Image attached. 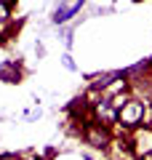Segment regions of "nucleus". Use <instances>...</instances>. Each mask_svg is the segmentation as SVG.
I'll return each mask as SVG.
<instances>
[{
	"mask_svg": "<svg viewBox=\"0 0 152 160\" xmlns=\"http://www.w3.org/2000/svg\"><path fill=\"white\" fill-rule=\"evenodd\" d=\"M8 16H11V6L0 0V24H6V22H8Z\"/></svg>",
	"mask_w": 152,
	"mask_h": 160,
	"instance_id": "nucleus-7",
	"label": "nucleus"
},
{
	"mask_svg": "<svg viewBox=\"0 0 152 160\" xmlns=\"http://www.w3.org/2000/svg\"><path fill=\"white\" fill-rule=\"evenodd\" d=\"M83 160H96V158H91V155H83Z\"/></svg>",
	"mask_w": 152,
	"mask_h": 160,
	"instance_id": "nucleus-11",
	"label": "nucleus"
},
{
	"mask_svg": "<svg viewBox=\"0 0 152 160\" xmlns=\"http://www.w3.org/2000/svg\"><path fill=\"white\" fill-rule=\"evenodd\" d=\"M139 160H152V152H149V155H144V158H139Z\"/></svg>",
	"mask_w": 152,
	"mask_h": 160,
	"instance_id": "nucleus-10",
	"label": "nucleus"
},
{
	"mask_svg": "<svg viewBox=\"0 0 152 160\" xmlns=\"http://www.w3.org/2000/svg\"><path fill=\"white\" fill-rule=\"evenodd\" d=\"M131 149H134L136 160L152 152V126H149V123L141 126V128H136V131L131 133Z\"/></svg>",
	"mask_w": 152,
	"mask_h": 160,
	"instance_id": "nucleus-3",
	"label": "nucleus"
},
{
	"mask_svg": "<svg viewBox=\"0 0 152 160\" xmlns=\"http://www.w3.org/2000/svg\"><path fill=\"white\" fill-rule=\"evenodd\" d=\"M141 126H147V102L139 96H131L118 109V128L120 131H136Z\"/></svg>",
	"mask_w": 152,
	"mask_h": 160,
	"instance_id": "nucleus-1",
	"label": "nucleus"
},
{
	"mask_svg": "<svg viewBox=\"0 0 152 160\" xmlns=\"http://www.w3.org/2000/svg\"><path fill=\"white\" fill-rule=\"evenodd\" d=\"M29 160H40V158H29Z\"/></svg>",
	"mask_w": 152,
	"mask_h": 160,
	"instance_id": "nucleus-13",
	"label": "nucleus"
},
{
	"mask_svg": "<svg viewBox=\"0 0 152 160\" xmlns=\"http://www.w3.org/2000/svg\"><path fill=\"white\" fill-rule=\"evenodd\" d=\"M149 126H152V112H149Z\"/></svg>",
	"mask_w": 152,
	"mask_h": 160,
	"instance_id": "nucleus-12",
	"label": "nucleus"
},
{
	"mask_svg": "<svg viewBox=\"0 0 152 160\" xmlns=\"http://www.w3.org/2000/svg\"><path fill=\"white\" fill-rule=\"evenodd\" d=\"M0 80L3 83H19L22 80V67H19L16 59H8V62L0 64Z\"/></svg>",
	"mask_w": 152,
	"mask_h": 160,
	"instance_id": "nucleus-5",
	"label": "nucleus"
},
{
	"mask_svg": "<svg viewBox=\"0 0 152 160\" xmlns=\"http://www.w3.org/2000/svg\"><path fill=\"white\" fill-rule=\"evenodd\" d=\"M120 78H125V72H101V75H91L88 80H91V88L94 91H104V88H109Z\"/></svg>",
	"mask_w": 152,
	"mask_h": 160,
	"instance_id": "nucleus-6",
	"label": "nucleus"
},
{
	"mask_svg": "<svg viewBox=\"0 0 152 160\" xmlns=\"http://www.w3.org/2000/svg\"><path fill=\"white\" fill-rule=\"evenodd\" d=\"M80 133H83L85 144H91L94 149H104V152L109 149V144H112V139H115L112 128H109V126H101V123H96V120H94V123H88Z\"/></svg>",
	"mask_w": 152,
	"mask_h": 160,
	"instance_id": "nucleus-2",
	"label": "nucleus"
},
{
	"mask_svg": "<svg viewBox=\"0 0 152 160\" xmlns=\"http://www.w3.org/2000/svg\"><path fill=\"white\" fill-rule=\"evenodd\" d=\"M3 3H8V6H16V3H19V0H3Z\"/></svg>",
	"mask_w": 152,
	"mask_h": 160,
	"instance_id": "nucleus-9",
	"label": "nucleus"
},
{
	"mask_svg": "<svg viewBox=\"0 0 152 160\" xmlns=\"http://www.w3.org/2000/svg\"><path fill=\"white\" fill-rule=\"evenodd\" d=\"M83 3H85V0H64L62 6H59L56 11H53V22H56V24L69 22V19H72L75 13L80 11V8H83Z\"/></svg>",
	"mask_w": 152,
	"mask_h": 160,
	"instance_id": "nucleus-4",
	"label": "nucleus"
},
{
	"mask_svg": "<svg viewBox=\"0 0 152 160\" xmlns=\"http://www.w3.org/2000/svg\"><path fill=\"white\" fill-rule=\"evenodd\" d=\"M0 160H22L19 155H13V152H6V155H0Z\"/></svg>",
	"mask_w": 152,
	"mask_h": 160,
	"instance_id": "nucleus-8",
	"label": "nucleus"
}]
</instances>
